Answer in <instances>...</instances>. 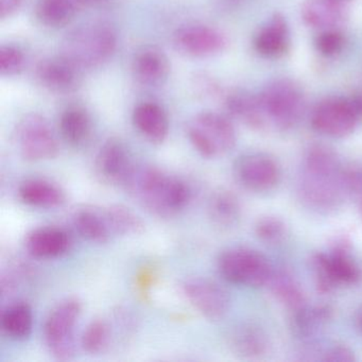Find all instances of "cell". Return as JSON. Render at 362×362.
Instances as JSON below:
<instances>
[{
  "label": "cell",
  "instance_id": "1",
  "mask_svg": "<svg viewBox=\"0 0 362 362\" xmlns=\"http://www.w3.org/2000/svg\"><path fill=\"white\" fill-rule=\"evenodd\" d=\"M124 187L150 213L160 217L177 215L192 199L186 182L156 167H136Z\"/></svg>",
  "mask_w": 362,
  "mask_h": 362
},
{
  "label": "cell",
  "instance_id": "2",
  "mask_svg": "<svg viewBox=\"0 0 362 362\" xmlns=\"http://www.w3.org/2000/svg\"><path fill=\"white\" fill-rule=\"evenodd\" d=\"M351 240L340 236L327 251L313 254L309 260L315 289L321 294H332L343 287L358 285L362 268L351 251Z\"/></svg>",
  "mask_w": 362,
  "mask_h": 362
},
{
  "label": "cell",
  "instance_id": "3",
  "mask_svg": "<svg viewBox=\"0 0 362 362\" xmlns=\"http://www.w3.org/2000/svg\"><path fill=\"white\" fill-rule=\"evenodd\" d=\"M117 43V33L111 25L88 23L65 35L60 46V56L81 71L95 69L113 56Z\"/></svg>",
  "mask_w": 362,
  "mask_h": 362
},
{
  "label": "cell",
  "instance_id": "4",
  "mask_svg": "<svg viewBox=\"0 0 362 362\" xmlns=\"http://www.w3.org/2000/svg\"><path fill=\"white\" fill-rule=\"evenodd\" d=\"M258 97L269 124L277 130L293 129L304 115V92L293 80H273Z\"/></svg>",
  "mask_w": 362,
  "mask_h": 362
},
{
  "label": "cell",
  "instance_id": "5",
  "mask_svg": "<svg viewBox=\"0 0 362 362\" xmlns=\"http://www.w3.org/2000/svg\"><path fill=\"white\" fill-rule=\"evenodd\" d=\"M217 267L220 275L228 283L254 289L268 285L274 272L264 254L245 247H230L222 252Z\"/></svg>",
  "mask_w": 362,
  "mask_h": 362
},
{
  "label": "cell",
  "instance_id": "6",
  "mask_svg": "<svg viewBox=\"0 0 362 362\" xmlns=\"http://www.w3.org/2000/svg\"><path fill=\"white\" fill-rule=\"evenodd\" d=\"M187 137L202 158H219L234 149L236 130L230 119L217 112L206 111L194 116L188 124Z\"/></svg>",
  "mask_w": 362,
  "mask_h": 362
},
{
  "label": "cell",
  "instance_id": "7",
  "mask_svg": "<svg viewBox=\"0 0 362 362\" xmlns=\"http://www.w3.org/2000/svg\"><path fill=\"white\" fill-rule=\"evenodd\" d=\"M344 166L338 173H309L300 169L296 192L302 204L321 215H330L340 209L349 198L342 181Z\"/></svg>",
  "mask_w": 362,
  "mask_h": 362
},
{
  "label": "cell",
  "instance_id": "8",
  "mask_svg": "<svg viewBox=\"0 0 362 362\" xmlns=\"http://www.w3.org/2000/svg\"><path fill=\"white\" fill-rule=\"evenodd\" d=\"M82 313V303L77 298L61 300L50 311L44 324V340L50 353L60 361L73 359L75 355V327Z\"/></svg>",
  "mask_w": 362,
  "mask_h": 362
},
{
  "label": "cell",
  "instance_id": "9",
  "mask_svg": "<svg viewBox=\"0 0 362 362\" xmlns=\"http://www.w3.org/2000/svg\"><path fill=\"white\" fill-rule=\"evenodd\" d=\"M16 136L21 156L28 162L49 160L58 156V139L43 116H25L18 122Z\"/></svg>",
  "mask_w": 362,
  "mask_h": 362
},
{
  "label": "cell",
  "instance_id": "10",
  "mask_svg": "<svg viewBox=\"0 0 362 362\" xmlns=\"http://www.w3.org/2000/svg\"><path fill=\"white\" fill-rule=\"evenodd\" d=\"M237 183L255 194H267L279 185L281 168L275 158L264 152H250L237 158L233 166Z\"/></svg>",
  "mask_w": 362,
  "mask_h": 362
},
{
  "label": "cell",
  "instance_id": "11",
  "mask_svg": "<svg viewBox=\"0 0 362 362\" xmlns=\"http://www.w3.org/2000/svg\"><path fill=\"white\" fill-rule=\"evenodd\" d=\"M359 118L349 98L329 96L313 107L310 124L313 130L330 139H344L355 131Z\"/></svg>",
  "mask_w": 362,
  "mask_h": 362
},
{
  "label": "cell",
  "instance_id": "12",
  "mask_svg": "<svg viewBox=\"0 0 362 362\" xmlns=\"http://www.w3.org/2000/svg\"><path fill=\"white\" fill-rule=\"evenodd\" d=\"M183 292L190 304L209 321H220L230 311V294L211 279L205 277L186 279Z\"/></svg>",
  "mask_w": 362,
  "mask_h": 362
},
{
  "label": "cell",
  "instance_id": "13",
  "mask_svg": "<svg viewBox=\"0 0 362 362\" xmlns=\"http://www.w3.org/2000/svg\"><path fill=\"white\" fill-rule=\"evenodd\" d=\"M173 42L177 52L190 58L217 56L226 50L228 43L224 33L204 25H192L177 29Z\"/></svg>",
  "mask_w": 362,
  "mask_h": 362
},
{
  "label": "cell",
  "instance_id": "14",
  "mask_svg": "<svg viewBox=\"0 0 362 362\" xmlns=\"http://www.w3.org/2000/svg\"><path fill=\"white\" fill-rule=\"evenodd\" d=\"M135 168L130 150L118 139H107L95 160L97 177L112 185L126 186Z\"/></svg>",
  "mask_w": 362,
  "mask_h": 362
},
{
  "label": "cell",
  "instance_id": "15",
  "mask_svg": "<svg viewBox=\"0 0 362 362\" xmlns=\"http://www.w3.org/2000/svg\"><path fill=\"white\" fill-rule=\"evenodd\" d=\"M81 69L63 57L44 59L37 63L35 77L37 83L54 94H71L81 84Z\"/></svg>",
  "mask_w": 362,
  "mask_h": 362
},
{
  "label": "cell",
  "instance_id": "16",
  "mask_svg": "<svg viewBox=\"0 0 362 362\" xmlns=\"http://www.w3.org/2000/svg\"><path fill=\"white\" fill-rule=\"evenodd\" d=\"M291 33L285 16L274 13L256 31L253 47L262 58L275 60L289 52Z\"/></svg>",
  "mask_w": 362,
  "mask_h": 362
},
{
  "label": "cell",
  "instance_id": "17",
  "mask_svg": "<svg viewBox=\"0 0 362 362\" xmlns=\"http://www.w3.org/2000/svg\"><path fill=\"white\" fill-rule=\"evenodd\" d=\"M25 247L33 257L54 259L66 254L71 247V237L57 226H43L27 235Z\"/></svg>",
  "mask_w": 362,
  "mask_h": 362
},
{
  "label": "cell",
  "instance_id": "18",
  "mask_svg": "<svg viewBox=\"0 0 362 362\" xmlns=\"http://www.w3.org/2000/svg\"><path fill=\"white\" fill-rule=\"evenodd\" d=\"M292 329L304 342H311L321 337L334 319V308L327 304L309 305L293 311Z\"/></svg>",
  "mask_w": 362,
  "mask_h": 362
},
{
  "label": "cell",
  "instance_id": "19",
  "mask_svg": "<svg viewBox=\"0 0 362 362\" xmlns=\"http://www.w3.org/2000/svg\"><path fill=\"white\" fill-rule=\"evenodd\" d=\"M133 75L143 86H160L168 80L171 66L168 57L160 48L149 46L137 52L133 61Z\"/></svg>",
  "mask_w": 362,
  "mask_h": 362
},
{
  "label": "cell",
  "instance_id": "20",
  "mask_svg": "<svg viewBox=\"0 0 362 362\" xmlns=\"http://www.w3.org/2000/svg\"><path fill=\"white\" fill-rule=\"evenodd\" d=\"M230 351L245 359H257L266 355L270 346L266 330L256 323H241L228 334Z\"/></svg>",
  "mask_w": 362,
  "mask_h": 362
},
{
  "label": "cell",
  "instance_id": "21",
  "mask_svg": "<svg viewBox=\"0 0 362 362\" xmlns=\"http://www.w3.org/2000/svg\"><path fill=\"white\" fill-rule=\"evenodd\" d=\"M132 122L136 130L153 145H162L168 137V115L158 103L137 105L133 111Z\"/></svg>",
  "mask_w": 362,
  "mask_h": 362
},
{
  "label": "cell",
  "instance_id": "22",
  "mask_svg": "<svg viewBox=\"0 0 362 362\" xmlns=\"http://www.w3.org/2000/svg\"><path fill=\"white\" fill-rule=\"evenodd\" d=\"M226 107L233 118L252 130L264 131L270 128L258 95L245 90L232 93L226 96Z\"/></svg>",
  "mask_w": 362,
  "mask_h": 362
},
{
  "label": "cell",
  "instance_id": "23",
  "mask_svg": "<svg viewBox=\"0 0 362 362\" xmlns=\"http://www.w3.org/2000/svg\"><path fill=\"white\" fill-rule=\"evenodd\" d=\"M60 132L63 139L73 148L81 149L92 141L94 124L86 107L71 105L60 118Z\"/></svg>",
  "mask_w": 362,
  "mask_h": 362
},
{
  "label": "cell",
  "instance_id": "24",
  "mask_svg": "<svg viewBox=\"0 0 362 362\" xmlns=\"http://www.w3.org/2000/svg\"><path fill=\"white\" fill-rule=\"evenodd\" d=\"M22 202L37 209H57L66 200L65 192L57 184L44 179H28L18 190Z\"/></svg>",
  "mask_w": 362,
  "mask_h": 362
},
{
  "label": "cell",
  "instance_id": "25",
  "mask_svg": "<svg viewBox=\"0 0 362 362\" xmlns=\"http://www.w3.org/2000/svg\"><path fill=\"white\" fill-rule=\"evenodd\" d=\"M300 16L310 28H336L344 16V5L342 0H305Z\"/></svg>",
  "mask_w": 362,
  "mask_h": 362
},
{
  "label": "cell",
  "instance_id": "26",
  "mask_svg": "<svg viewBox=\"0 0 362 362\" xmlns=\"http://www.w3.org/2000/svg\"><path fill=\"white\" fill-rule=\"evenodd\" d=\"M84 10H88L86 0H37L35 16L44 26L60 28Z\"/></svg>",
  "mask_w": 362,
  "mask_h": 362
},
{
  "label": "cell",
  "instance_id": "27",
  "mask_svg": "<svg viewBox=\"0 0 362 362\" xmlns=\"http://www.w3.org/2000/svg\"><path fill=\"white\" fill-rule=\"evenodd\" d=\"M207 211L214 226L221 230H230L240 221L243 207L234 192L221 188L211 194Z\"/></svg>",
  "mask_w": 362,
  "mask_h": 362
},
{
  "label": "cell",
  "instance_id": "28",
  "mask_svg": "<svg viewBox=\"0 0 362 362\" xmlns=\"http://www.w3.org/2000/svg\"><path fill=\"white\" fill-rule=\"evenodd\" d=\"M268 286L276 300L292 313L307 304L302 285L289 270H274Z\"/></svg>",
  "mask_w": 362,
  "mask_h": 362
},
{
  "label": "cell",
  "instance_id": "29",
  "mask_svg": "<svg viewBox=\"0 0 362 362\" xmlns=\"http://www.w3.org/2000/svg\"><path fill=\"white\" fill-rule=\"evenodd\" d=\"M73 223L80 236L93 243H107L113 233L105 211L93 207H84L76 211L73 216Z\"/></svg>",
  "mask_w": 362,
  "mask_h": 362
},
{
  "label": "cell",
  "instance_id": "30",
  "mask_svg": "<svg viewBox=\"0 0 362 362\" xmlns=\"http://www.w3.org/2000/svg\"><path fill=\"white\" fill-rule=\"evenodd\" d=\"M1 328L12 340H27L33 334V309L27 303H16L8 307L1 315Z\"/></svg>",
  "mask_w": 362,
  "mask_h": 362
},
{
  "label": "cell",
  "instance_id": "31",
  "mask_svg": "<svg viewBox=\"0 0 362 362\" xmlns=\"http://www.w3.org/2000/svg\"><path fill=\"white\" fill-rule=\"evenodd\" d=\"M105 211L114 234L120 236H136L145 232V222L129 207L114 204L107 207Z\"/></svg>",
  "mask_w": 362,
  "mask_h": 362
},
{
  "label": "cell",
  "instance_id": "32",
  "mask_svg": "<svg viewBox=\"0 0 362 362\" xmlns=\"http://www.w3.org/2000/svg\"><path fill=\"white\" fill-rule=\"evenodd\" d=\"M111 327L105 320L97 319L90 322L81 336V346L84 351L96 355L103 353L111 341Z\"/></svg>",
  "mask_w": 362,
  "mask_h": 362
},
{
  "label": "cell",
  "instance_id": "33",
  "mask_svg": "<svg viewBox=\"0 0 362 362\" xmlns=\"http://www.w3.org/2000/svg\"><path fill=\"white\" fill-rule=\"evenodd\" d=\"M254 232L258 240L264 245H279L285 241L288 228L281 218L275 215H266L258 218L254 226Z\"/></svg>",
  "mask_w": 362,
  "mask_h": 362
},
{
  "label": "cell",
  "instance_id": "34",
  "mask_svg": "<svg viewBox=\"0 0 362 362\" xmlns=\"http://www.w3.org/2000/svg\"><path fill=\"white\" fill-rule=\"evenodd\" d=\"M26 56L16 45H3L0 47V75L3 77H14L24 71Z\"/></svg>",
  "mask_w": 362,
  "mask_h": 362
},
{
  "label": "cell",
  "instance_id": "35",
  "mask_svg": "<svg viewBox=\"0 0 362 362\" xmlns=\"http://www.w3.org/2000/svg\"><path fill=\"white\" fill-rule=\"evenodd\" d=\"M315 50L325 58L338 56L344 49L345 37L338 29H325L315 37L313 41Z\"/></svg>",
  "mask_w": 362,
  "mask_h": 362
},
{
  "label": "cell",
  "instance_id": "36",
  "mask_svg": "<svg viewBox=\"0 0 362 362\" xmlns=\"http://www.w3.org/2000/svg\"><path fill=\"white\" fill-rule=\"evenodd\" d=\"M192 88L197 96L202 98H213L218 96L221 92L219 84L213 79V77L204 73H198L192 78Z\"/></svg>",
  "mask_w": 362,
  "mask_h": 362
},
{
  "label": "cell",
  "instance_id": "37",
  "mask_svg": "<svg viewBox=\"0 0 362 362\" xmlns=\"http://www.w3.org/2000/svg\"><path fill=\"white\" fill-rule=\"evenodd\" d=\"M322 360L328 362H353L355 361V354L344 344H336L328 347L324 351Z\"/></svg>",
  "mask_w": 362,
  "mask_h": 362
},
{
  "label": "cell",
  "instance_id": "38",
  "mask_svg": "<svg viewBox=\"0 0 362 362\" xmlns=\"http://www.w3.org/2000/svg\"><path fill=\"white\" fill-rule=\"evenodd\" d=\"M25 0H0V20L16 16L24 6Z\"/></svg>",
  "mask_w": 362,
  "mask_h": 362
},
{
  "label": "cell",
  "instance_id": "39",
  "mask_svg": "<svg viewBox=\"0 0 362 362\" xmlns=\"http://www.w3.org/2000/svg\"><path fill=\"white\" fill-rule=\"evenodd\" d=\"M354 109H355L356 114H357L359 120H362V90L355 93L353 96L349 98Z\"/></svg>",
  "mask_w": 362,
  "mask_h": 362
},
{
  "label": "cell",
  "instance_id": "40",
  "mask_svg": "<svg viewBox=\"0 0 362 362\" xmlns=\"http://www.w3.org/2000/svg\"><path fill=\"white\" fill-rule=\"evenodd\" d=\"M356 325H357L358 329H359V332L362 334V308L360 309L357 317H356Z\"/></svg>",
  "mask_w": 362,
  "mask_h": 362
},
{
  "label": "cell",
  "instance_id": "41",
  "mask_svg": "<svg viewBox=\"0 0 362 362\" xmlns=\"http://www.w3.org/2000/svg\"><path fill=\"white\" fill-rule=\"evenodd\" d=\"M359 214H360V217H361V220H362V200L360 201V203H359Z\"/></svg>",
  "mask_w": 362,
  "mask_h": 362
},
{
  "label": "cell",
  "instance_id": "42",
  "mask_svg": "<svg viewBox=\"0 0 362 362\" xmlns=\"http://www.w3.org/2000/svg\"><path fill=\"white\" fill-rule=\"evenodd\" d=\"M230 1H241V0H230Z\"/></svg>",
  "mask_w": 362,
  "mask_h": 362
}]
</instances>
